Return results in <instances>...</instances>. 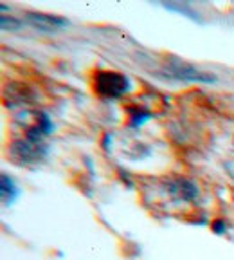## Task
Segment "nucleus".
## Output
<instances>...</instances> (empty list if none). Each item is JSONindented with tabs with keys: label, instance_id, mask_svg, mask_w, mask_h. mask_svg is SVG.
<instances>
[{
	"label": "nucleus",
	"instance_id": "nucleus-1",
	"mask_svg": "<svg viewBox=\"0 0 234 260\" xmlns=\"http://www.w3.org/2000/svg\"><path fill=\"white\" fill-rule=\"evenodd\" d=\"M96 90L101 96L119 98L128 90V80L115 71H105L96 76Z\"/></svg>",
	"mask_w": 234,
	"mask_h": 260
},
{
	"label": "nucleus",
	"instance_id": "nucleus-3",
	"mask_svg": "<svg viewBox=\"0 0 234 260\" xmlns=\"http://www.w3.org/2000/svg\"><path fill=\"white\" fill-rule=\"evenodd\" d=\"M29 20H31V24H34L40 29H45V31H53V29H60L67 25V20H63L60 16L44 15V13H29Z\"/></svg>",
	"mask_w": 234,
	"mask_h": 260
},
{
	"label": "nucleus",
	"instance_id": "nucleus-2",
	"mask_svg": "<svg viewBox=\"0 0 234 260\" xmlns=\"http://www.w3.org/2000/svg\"><path fill=\"white\" fill-rule=\"evenodd\" d=\"M11 154L16 159H20V161H38L45 154V148H44V143L38 141V139L25 138L13 143Z\"/></svg>",
	"mask_w": 234,
	"mask_h": 260
}]
</instances>
